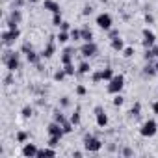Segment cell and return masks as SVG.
Instances as JSON below:
<instances>
[{
    "label": "cell",
    "mask_w": 158,
    "mask_h": 158,
    "mask_svg": "<svg viewBox=\"0 0 158 158\" xmlns=\"http://www.w3.org/2000/svg\"><path fill=\"white\" fill-rule=\"evenodd\" d=\"M2 63L8 67V71L15 73L21 69V54L19 52H13V50H6L4 56H2Z\"/></svg>",
    "instance_id": "cell-1"
},
{
    "label": "cell",
    "mask_w": 158,
    "mask_h": 158,
    "mask_svg": "<svg viewBox=\"0 0 158 158\" xmlns=\"http://www.w3.org/2000/svg\"><path fill=\"white\" fill-rule=\"evenodd\" d=\"M82 143H84V149H86L88 152H99V151L102 149V141H101L97 136H93V134H84Z\"/></svg>",
    "instance_id": "cell-2"
},
{
    "label": "cell",
    "mask_w": 158,
    "mask_h": 158,
    "mask_svg": "<svg viewBox=\"0 0 158 158\" xmlns=\"http://www.w3.org/2000/svg\"><path fill=\"white\" fill-rule=\"evenodd\" d=\"M21 37V30L17 28V30H4L2 34H0V39H2V45L4 47H13L15 45V41Z\"/></svg>",
    "instance_id": "cell-3"
},
{
    "label": "cell",
    "mask_w": 158,
    "mask_h": 158,
    "mask_svg": "<svg viewBox=\"0 0 158 158\" xmlns=\"http://www.w3.org/2000/svg\"><path fill=\"white\" fill-rule=\"evenodd\" d=\"M123 88H125V76L123 74H115L112 80L108 82V93H112V95L121 93Z\"/></svg>",
    "instance_id": "cell-4"
},
{
    "label": "cell",
    "mask_w": 158,
    "mask_h": 158,
    "mask_svg": "<svg viewBox=\"0 0 158 158\" xmlns=\"http://www.w3.org/2000/svg\"><path fill=\"white\" fill-rule=\"evenodd\" d=\"M156 132H158V123L154 119H147L139 128V134L143 138H152V136H156Z\"/></svg>",
    "instance_id": "cell-5"
},
{
    "label": "cell",
    "mask_w": 158,
    "mask_h": 158,
    "mask_svg": "<svg viewBox=\"0 0 158 158\" xmlns=\"http://www.w3.org/2000/svg\"><path fill=\"white\" fill-rule=\"evenodd\" d=\"M95 21H97V26H99L101 30H104V32H108V30L114 26V19H112L110 13H99Z\"/></svg>",
    "instance_id": "cell-6"
},
{
    "label": "cell",
    "mask_w": 158,
    "mask_h": 158,
    "mask_svg": "<svg viewBox=\"0 0 158 158\" xmlns=\"http://www.w3.org/2000/svg\"><path fill=\"white\" fill-rule=\"evenodd\" d=\"M97 52H99V47H97L95 41H88V43H84V45L80 47V54H82L86 60H88V58H93Z\"/></svg>",
    "instance_id": "cell-7"
},
{
    "label": "cell",
    "mask_w": 158,
    "mask_h": 158,
    "mask_svg": "<svg viewBox=\"0 0 158 158\" xmlns=\"http://www.w3.org/2000/svg\"><path fill=\"white\" fill-rule=\"evenodd\" d=\"M141 35H143L141 45H143L145 48H152L154 43H156V35H154V32L149 30V28H143V30H141Z\"/></svg>",
    "instance_id": "cell-8"
},
{
    "label": "cell",
    "mask_w": 158,
    "mask_h": 158,
    "mask_svg": "<svg viewBox=\"0 0 158 158\" xmlns=\"http://www.w3.org/2000/svg\"><path fill=\"white\" fill-rule=\"evenodd\" d=\"M95 121H97V127H101V128H106L108 127V115H106V112H104V108L102 106H95Z\"/></svg>",
    "instance_id": "cell-9"
},
{
    "label": "cell",
    "mask_w": 158,
    "mask_h": 158,
    "mask_svg": "<svg viewBox=\"0 0 158 158\" xmlns=\"http://www.w3.org/2000/svg\"><path fill=\"white\" fill-rule=\"evenodd\" d=\"M54 39H56V37H50V41H48L47 47L43 48V52H41V58H43V60H50V58L54 56V52H56V43H54Z\"/></svg>",
    "instance_id": "cell-10"
},
{
    "label": "cell",
    "mask_w": 158,
    "mask_h": 158,
    "mask_svg": "<svg viewBox=\"0 0 158 158\" xmlns=\"http://www.w3.org/2000/svg\"><path fill=\"white\" fill-rule=\"evenodd\" d=\"M47 132H48V136H60V138H63V136H65V132H63V127H61L60 123H56V121L48 123V127H47Z\"/></svg>",
    "instance_id": "cell-11"
},
{
    "label": "cell",
    "mask_w": 158,
    "mask_h": 158,
    "mask_svg": "<svg viewBox=\"0 0 158 158\" xmlns=\"http://www.w3.org/2000/svg\"><path fill=\"white\" fill-rule=\"evenodd\" d=\"M73 56H74V47H67V48L61 52V56H60V61H61L63 65H67V63H73Z\"/></svg>",
    "instance_id": "cell-12"
},
{
    "label": "cell",
    "mask_w": 158,
    "mask_h": 158,
    "mask_svg": "<svg viewBox=\"0 0 158 158\" xmlns=\"http://www.w3.org/2000/svg\"><path fill=\"white\" fill-rule=\"evenodd\" d=\"M37 145L35 143H24L23 145V156L26 158H32V156H37Z\"/></svg>",
    "instance_id": "cell-13"
},
{
    "label": "cell",
    "mask_w": 158,
    "mask_h": 158,
    "mask_svg": "<svg viewBox=\"0 0 158 158\" xmlns=\"http://www.w3.org/2000/svg\"><path fill=\"white\" fill-rule=\"evenodd\" d=\"M43 8H45L47 11H50V13H60V11H61V8H60V4L56 2V0H45V2H43Z\"/></svg>",
    "instance_id": "cell-14"
},
{
    "label": "cell",
    "mask_w": 158,
    "mask_h": 158,
    "mask_svg": "<svg viewBox=\"0 0 158 158\" xmlns=\"http://www.w3.org/2000/svg\"><path fill=\"white\" fill-rule=\"evenodd\" d=\"M88 73H91V65L84 60L80 65L76 67V76H84V74H88Z\"/></svg>",
    "instance_id": "cell-15"
},
{
    "label": "cell",
    "mask_w": 158,
    "mask_h": 158,
    "mask_svg": "<svg viewBox=\"0 0 158 158\" xmlns=\"http://www.w3.org/2000/svg\"><path fill=\"white\" fill-rule=\"evenodd\" d=\"M110 47H112L115 52H123V48H125V41H123L121 37H114V39H110Z\"/></svg>",
    "instance_id": "cell-16"
},
{
    "label": "cell",
    "mask_w": 158,
    "mask_h": 158,
    "mask_svg": "<svg viewBox=\"0 0 158 158\" xmlns=\"http://www.w3.org/2000/svg\"><path fill=\"white\" fill-rule=\"evenodd\" d=\"M26 56V60H28V63H32V65H37L43 58H41V54H37L35 50H30L28 54H24Z\"/></svg>",
    "instance_id": "cell-17"
},
{
    "label": "cell",
    "mask_w": 158,
    "mask_h": 158,
    "mask_svg": "<svg viewBox=\"0 0 158 158\" xmlns=\"http://www.w3.org/2000/svg\"><path fill=\"white\" fill-rule=\"evenodd\" d=\"M141 73H143V76H145V78H152L154 74H158V73H156L154 63H149V61H147V65L143 67V71H141Z\"/></svg>",
    "instance_id": "cell-18"
},
{
    "label": "cell",
    "mask_w": 158,
    "mask_h": 158,
    "mask_svg": "<svg viewBox=\"0 0 158 158\" xmlns=\"http://www.w3.org/2000/svg\"><path fill=\"white\" fill-rule=\"evenodd\" d=\"M47 156H56V151H54V147H43V149H39L37 151V158H47Z\"/></svg>",
    "instance_id": "cell-19"
},
{
    "label": "cell",
    "mask_w": 158,
    "mask_h": 158,
    "mask_svg": "<svg viewBox=\"0 0 158 158\" xmlns=\"http://www.w3.org/2000/svg\"><path fill=\"white\" fill-rule=\"evenodd\" d=\"M8 19H10V21H13V23H17V24H21V21H23V13H21V10H17V8H13Z\"/></svg>",
    "instance_id": "cell-20"
},
{
    "label": "cell",
    "mask_w": 158,
    "mask_h": 158,
    "mask_svg": "<svg viewBox=\"0 0 158 158\" xmlns=\"http://www.w3.org/2000/svg\"><path fill=\"white\" fill-rule=\"evenodd\" d=\"M101 73H102V80H104V82H110L112 78L115 76V73H114L112 67H104V69H101Z\"/></svg>",
    "instance_id": "cell-21"
},
{
    "label": "cell",
    "mask_w": 158,
    "mask_h": 158,
    "mask_svg": "<svg viewBox=\"0 0 158 158\" xmlns=\"http://www.w3.org/2000/svg\"><path fill=\"white\" fill-rule=\"evenodd\" d=\"M80 32H82V41H84V43H88V41H93V32H91L88 26L80 28Z\"/></svg>",
    "instance_id": "cell-22"
},
{
    "label": "cell",
    "mask_w": 158,
    "mask_h": 158,
    "mask_svg": "<svg viewBox=\"0 0 158 158\" xmlns=\"http://www.w3.org/2000/svg\"><path fill=\"white\" fill-rule=\"evenodd\" d=\"M69 121H71L74 127H78V125H80V121H82V119H80V108H76V110H74V114H71Z\"/></svg>",
    "instance_id": "cell-23"
},
{
    "label": "cell",
    "mask_w": 158,
    "mask_h": 158,
    "mask_svg": "<svg viewBox=\"0 0 158 158\" xmlns=\"http://www.w3.org/2000/svg\"><path fill=\"white\" fill-rule=\"evenodd\" d=\"M54 121H56V123H60L61 127H63L65 123H69V119H67V117H65L60 110H56V112H54Z\"/></svg>",
    "instance_id": "cell-24"
},
{
    "label": "cell",
    "mask_w": 158,
    "mask_h": 158,
    "mask_svg": "<svg viewBox=\"0 0 158 158\" xmlns=\"http://www.w3.org/2000/svg\"><path fill=\"white\" fill-rule=\"evenodd\" d=\"M69 39H71V34H69V32H63V30H60V34L56 35V41H60L61 45H63V43H67Z\"/></svg>",
    "instance_id": "cell-25"
},
{
    "label": "cell",
    "mask_w": 158,
    "mask_h": 158,
    "mask_svg": "<svg viewBox=\"0 0 158 158\" xmlns=\"http://www.w3.org/2000/svg\"><path fill=\"white\" fill-rule=\"evenodd\" d=\"M130 115L132 117H139L141 115V102H134V106L130 108Z\"/></svg>",
    "instance_id": "cell-26"
},
{
    "label": "cell",
    "mask_w": 158,
    "mask_h": 158,
    "mask_svg": "<svg viewBox=\"0 0 158 158\" xmlns=\"http://www.w3.org/2000/svg\"><path fill=\"white\" fill-rule=\"evenodd\" d=\"M69 34H71V39H73V41H82V32H80V30L71 28V30H69Z\"/></svg>",
    "instance_id": "cell-27"
},
{
    "label": "cell",
    "mask_w": 158,
    "mask_h": 158,
    "mask_svg": "<svg viewBox=\"0 0 158 158\" xmlns=\"http://www.w3.org/2000/svg\"><path fill=\"white\" fill-rule=\"evenodd\" d=\"M65 76H67V73H65L63 69H58V71H56V73L52 74V78H54V82H61L63 78H65Z\"/></svg>",
    "instance_id": "cell-28"
},
{
    "label": "cell",
    "mask_w": 158,
    "mask_h": 158,
    "mask_svg": "<svg viewBox=\"0 0 158 158\" xmlns=\"http://www.w3.org/2000/svg\"><path fill=\"white\" fill-rule=\"evenodd\" d=\"M21 115H23L24 119H30V117L34 115V108H32V106H24V108L21 110Z\"/></svg>",
    "instance_id": "cell-29"
},
{
    "label": "cell",
    "mask_w": 158,
    "mask_h": 158,
    "mask_svg": "<svg viewBox=\"0 0 158 158\" xmlns=\"http://www.w3.org/2000/svg\"><path fill=\"white\" fill-rule=\"evenodd\" d=\"M28 132H24V130H21V132H17V136H15V139L19 141V143H26L28 141Z\"/></svg>",
    "instance_id": "cell-30"
},
{
    "label": "cell",
    "mask_w": 158,
    "mask_h": 158,
    "mask_svg": "<svg viewBox=\"0 0 158 158\" xmlns=\"http://www.w3.org/2000/svg\"><path fill=\"white\" fill-rule=\"evenodd\" d=\"M91 82H93V84L102 82V73H101V71H93V73H91Z\"/></svg>",
    "instance_id": "cell-31"
},
{
    "label": "cell",
    "mask_w": 158,
    "mask_h": 158,
    "mask_svg": "<svg viewBox=\"0 0 158 158\" xmlns=\"http://www.w3.org/2000/svg\"><path fill=\"white\" fill-rule=\"evenodd\" d=\"M63 23V17H61V11L60 13H52V24L60 28V24Z\"/></svg>",
    "instance_id": "cell-32"
},
{
    "label": "cell",
    "mask_w": 158,
    "mask_h": 158,
    "mask_svg": "<svg viewBox=\"0 0 158 158\" xmlns=\"http://www.w3.org/2000/svg\"><path fill=\"white\" fill-rule=\"evenodd\" d=\"M143 58H145V61H152L154 58H156V54H154V50L152 48H145V54H143Z\"/></svg>",
    "instance_id": "cell-33"
},
{
    "label": "cell",
    "mask_w": 158,
    "mask_h": 158,
    "mask_svg": "<svg viewBox=\"0 0 158 158\" xmlns=\"http://www.w3.org/2000/svg\"><path fill=\"white\" fill-rule=\"evenodd\" d=\"M63 71L67 73V76H74V74H76V69H74V65H73V63L63 65Z\"/></svg>",
    "instance_id": "cell-34"
},
{
    "label": "cell",
    "mask_w": 158,
    "mask_h": 158,
    "mask_svg": "<svg viewBox=\"0 0 158 158\" xmlns=\"http://www.w3.org/2000/svg\"><path fill=\"white\" fill-rule=\"evenodd\" d=\"M121 54H123V56H125V58H132V56H134V54H136V50H134V47H125V48H123V52H121Z\"/></svg>",
    "instance_id": "cell-35"
},
{
    "label": "cell",
    "mask_w": 158,
    "mask_h": 158,
    "mask_svg": "<svg viewBox=\"0 0 158 158\" xmlns=\"http://www.w3.org/2000/svg\"><path fill=\"white\" fill-rule=\"evenodd\" d=\"M60 139H61L60 136H50L48 141H47V145H50V147H58V145H60Z\"/></svg>",
    "instance_id": "cell-36"
},
{
    "label": "cell",
    "mask_w": 158,
    "mask_h": 158,
    "mask_svg": "<svg viewBox=\"0 0 158 158\" xmlns=\"http://www.w3.org/2000/svg\"><path fill=\"white\" fill-rule=\"evenodd\" d=\"M74 91H76V95H80V97H84V95L88 93V89H86V86H82V84H78Z\"/></svg>",
    "instance_id": "cell-37"
},
{
    "label": "cell",
    "mask_w": 158,
    "mask_h": 158,
    "mask_svg": "<svg viewBox=\"0 0 158 158\" xmlns=\"http://www.w3.org/2000/svg\"><path fill=\"white\" fill-rule=\"evenodd\" d=\"M123 102H125L123 95H121V93H117V95L114 97V106H123Z\"/></svg>",
    "instance_id": "cell-38"
},
{
    "label": "cell",
    "mask_w": 158,
    "mask_h": 158,
    "mask_svg": "<svg viewBox=\"0 0 158 158\" xmlns=\"http://www.w3.org/2000/svg\"><path fill=\"white\" fill-rule=\"evenodd\" d=\"M119 154H121V156H134V151H132L130 147H123V149L119 151Z\"/></svg>",
    "instance_id": "cell-39"
},
{
    "label": "cell",
    "mask_w": 158,
    "mask_h": 158,
    "mask_svg": "<svg viewBox=\"0 0 158 158\" xmlns=\"http://www.w3.org/2000/svg\"><path fill=\"white\" fill-rule=\"evenodd\" d=\"M30 50H34V47H32L30 43H23V47H21V52H23V54H28Z\"/></svg>",
    "instance_id": "cell-40"
},
{
    "label": "cell",
    "mask_w": 158,
    "mask_h": 158,
    "mask_svg": "<svg viewBox=\"0 0 158 158\" xmlns=\"http://www.w3.org/2000/svg\"><path fill=\"white\" fill-rule=\"evenodd\" d=\"M60 106H61V108H69V106H71L69 97H61V99H60Z\"/></svg>",
    "instance_id": "cell-41"
},
{
    "label": "cell",
    "mask_w": 158,
    "mask_h": 158,
    "mask_svg": "<svg viewBox=\"0 0 158 158\" xmlns=\"http://www.w3.org/2000/svg\"><path fill=\"white\" fill-rule=\"evenodd\" d=\"M91 13H93V6H89V4H88V6H84L82 15H84V17H88V15H91Z\"/></svg>",
    "instance_id": "cell-42"
},
{
    "label": "cell",
    "mask_w": 158,
    "mask_h": 158,
    "mask_svg": "<svg viewBox=\"0 0 158 158\" xmlns=\"http://www.w3.org/2000/svg\"><path fill=\"white\" fill-rule=\"evenodd\" d=\"M108 37H110V39H114V37H119V30H114V28H110V30H108Z\"/></svg>",
    "instance_id": "cell-43"
},
{
    "label": "cell",
    "mask_w": 158,
    "mask_h": 158,
    "mask_svg": "<svg viewBox=\"0 0 158 158\" xmlns=\"http://www.w3.org/2000/svg\"><path fill=\"white\" fill-rule=\"evenodd\" d=\"M24 2H26V0H13V8H17V10H21V8L24 6Z\"/></svg>",
    "instance_id": "cell-44"
},
{
    "label": "cell",
    "mask_w": 158,
    "mask_h": 158,
    "mask_svg": "<svg viewBox=\"0 0 158 158\" xmlns=\"http://www.w3.org/2000/svg\"><path fill=\"white\" fill-rule=\"evenodd\" d=\"M60 30H63V32H69V30H71V24H69L67 21H63V23L60 24Z\"/></svg>",
    "instance_id": "cell-45"
},
{
    "label": "cell",
    "mask_w": 158,
    "mask_h": 158,
    "mask_svg": "<svg viewBox=\"0 0 158 158\" xmlns=\"http://www.w3.org/2000/svg\"><path fill=\"white\" fill-rule=\"evenodd\" d=\"M11 82H13V76H11V71H10V74H6V78H4V84L10 86Z\"/></svg>",
    "instance_id": "cell-46"
},
{
    "label": "cell",
    "mask_w": 158,
    "mask_h": 158,
    "mask_svg": "<svg viewBox=\"0 0 158 158\" xmlns=\"http://www.w3.org/2000/svg\"><path fill=\"white\" fill-rule=\"evenodd\" d=\"M145 23H147V24H152V23H154V15L147 13V15H145Z\"/></svg>",
    "instance_id": "cell-47"
},
{
    "label": "cell",
    "mask_w": 158,
    "mask_h": 158,
    "mask_svg": "<svg viewBox=\"0 0 158 158\" xmlns=\"http://www.w3.org/2000/svg\"><path fill=\"white\" fill-rule=\"evenodd\" d=\"M152 114H154V115H158V101H154V102H152Z\"/></svg>",
    "instance_id": "cell-48"
},
{
    "label": "cell",
    "mask_w": 158,
    "mask_h": 158,
    "mask_svg": "<svg viewBox=\"0 0 158 158\" xmlns=\"http://www.w3.org/2000/svg\"><path fill=\"white\" fill-rule=\"evenodd\" d=\"M82 154H84V152H82V151H73V156H76V158H80V156H82Z\"/></svg>",
    "instance_id": "cell-49"
},
{
    "label": "cell",
    "mask_w": 158,
    "mask_h": 158,
    "mask_svg": "<svg viewBox=\"0 0 158 158\" xmlns=\"http://www.w3.org/2000/svg\"><path fill=\"white\" fill-rule=\"evenodd\" d=\"M152 50H154V54H156V58H158V45H154V47H152Z\"/></svg>",
    "instance_id": "cell-50"
},
{
    "label": "cell",
    "mask_w": 158,
    "mask_h": 158,
    "mask_svg": "<svg viewBox=\"0 0 158 158\" xmlns=\"http://www.w3.org/2000/svg\"><path fill=\"white\" fill-rule=\"evenodd\" d=\"M26 2H28V4H37L39 0H26Z\"/></svg>",
    "instance_id": "cell-51"
},
{
    "label": "cell",
    "mask_w": 158,
    "mask_h": 158,
    "mask_svg": "<svg viewBox=\"0 0 158 158\" xmlns=\"http://www.w3.org/2000/svg\"><path fill=\"white\" fill-rule=\"evenodd\" d=\"M154 67H156V73H158V60L154 61Z\"/></svg>",
    "instance_id": "cell-52"
},
{
    "label": "cell",
    "mask_w": 158,
    "mask_h": 158,
    "mask_svg": "<svg viewBox=\"0 0 158 158\" xmlns=\"http://www.w3.org/2000/svg\"><path fill=\"white\" fill-rule=\"evenodd\" d=\"M99 2H101V4H108V0H99Z\"/></svg>",
    "instance_id": "cell-53"
}]
</instances>
